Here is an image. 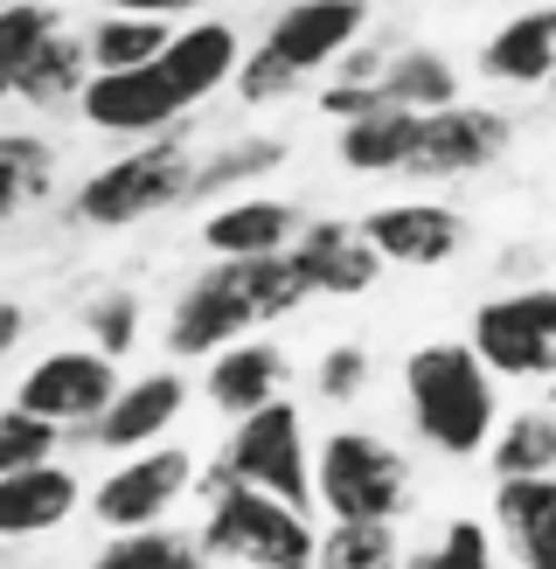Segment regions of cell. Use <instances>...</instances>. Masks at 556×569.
Listing matches in <instances>:
<instances>
[{
  "mask_svg": "<svg viewBox=\"0 0 556 569\" xmlns=\"http://www.w3.org/2000/svg\"><path fill=\"white\" fill-rule=\"evenodd\" d=\"M404 410L410 431L438 459H480L500 423L494 368L473 355V340H425V348L404 355Z\"/></svg>",
  "mask_w": 556,
  "mask_h": 569,
  "instance_id": "obj_1",
  "label": "cell"
},
{
  "mask_svg": "<svg viewBox=\"0 0 556 569\" xmlns=\"http://www.w3.org/2000/svg\"><path fill=\"white\" fill-rule=\"evenodd\" d=\"M195 493H202V556L216 562H244V569H314L320 549V528H314V507H292L265 487H244L230 479V466H209L195 472Z\"/></svg>",
  "mask_w": 556,
  "mask_h": 569,
  "instance_id": "obj_2",
  "label": "cell"
},
{
  "mask_svg": "<svg viewBox=\"0 0 556 569\" xmlns=\"http://www.w3.org/2000/svg\"><path fill=\"white\" fill-rule=\"evenodd\" d=\"M361 28H369V0H292V8L271 21V36L237 63V98L244 104L286 98L299 77L341 63L361 42Z\"/></svg>",
  "mask_w": 556,
  "mask_h": 569,
  "instance_id": "obj_3",
  "label": "cell"
},
{
  "mask_svg": "<svg viewBox=\"0 0 556 569\" xmlns=\"http://www.w3.org/2000/svg\"><path fill=\"white\" fill-rule=\"evenodd\" d=\"M417 472L376 431H327L314 451V507L327 521H404Z\"/></svg>",
  "mask_w": 556,
  "mask_h": 569,
  "instance_id": "obj_4",
  "label": "cell"
},
{
  "mask_svg": "<svg viewBox=\"0 0 556 569\" xmlns=\"http://www.w3.org/2000/svg\"><path fill=\"white\" fill-rule=\"evenodd\" d=\"M188 174H195V153H188V139L167 126L160 139L105 160L98 174H83L77 194H70V209H77L83 230H132V222L188 202Z\"/></svg>",
  "mask_w": 556,
  "mask_h": 569,
  "instance_id": "obj_5",
  "label": "cell"
},
{
  "mask_svg": "<svg viewBox=\"0 0 556 569\" xmlns=\"http://www.w3.org/2000/svg\"><path fill=\"white\" fill-rule=\"evenodd\" d=\"M466 340L494 382H556V284H522L473 306Z\"/></svg>",
  "mask_w": 556,
  "mask_h": 569,
  "instance_id": "obj_6",
  "label": "cell"
},
{
  "mask_svg": "<svg viewBox=\"0 0 556 569\" xmlns=\"http://www.w3.org/2000/svg\"><path fill=\"white\" fill-rule=\"evenodd\" d=\"M188 493H195V451L160 438V445L119 451V466L83 493V507L105 535H126V528H160Z\"/></svg>",
  "mask_w": 556,
  "mask_h": 569,
  "instance_id": "obj_7",
  "label": "cell"
},
{
  "mask_svg": "<svg viewBox=\"0 0 556 569\" xmlns=\"http://www.w3.org/2000/svg\"><path fill=\"white\" fill-rule=\"evenodd\" d=\"M222 466L244 487H265L292 507H314V445H306V417L292 396H271L250 417H237L230 445H222Z\"/></svg>",
  "mask_w": 556,
  "mask_h": 569,
  "instance_id": "obj_8",
  "label": "cell"
},
{
  "mask_svg": "<svg viewBox=\"0 0 556 569\" xmlns=\"http://www.w3.org/2000/svg\"><path fill=\"white\" fill-rule=\"evenodd\" d=\"M258 306L244 292V264L237 258H216L209 271H195L181 284V299L167 306V355L175 361H209L216 348H230V340L258 333Z\"/></svg>",
  "mask_w": 556,
  "mask_h": 569,
  "instance_id": "obj_9",
  "label": "cell"
},
{
  "mask_svg": "<svg viewBox=\"0 0 556 569\" xmlns=\"http://www.w3.org/2000/svg\"><path fill=\"white\" fill-rule=\"evenodd\" d=\"M515 147V119H500L487 104H438L417 119V147L404 174L417 181H459V174H487V167Z\"/></svg>",
  "mask_w": 556,
  "mask_h": 569,
  "instance_id": "obj_10",
  "label": "cell"
},
{
  "mask_svg": "<svg viewBox=\"0 0 556 569\" xmlns=\"http://www.w3.org/2000/svg\"><path fill=\"white\" fill-rule=\"evenodd\" d=\"M111 396H119V361L83 340V348H49V355L21 376L14 403L36 410V417H49V423H63V431H70V423H83V431H91Z\"/></svg>",
  "mask_w": 556,
  "mask_h": 569,
  "instance_id": "obj_11",
  "label": "cell"
},
{
  "mask_svg": "<svg viewBox=\"0 0 556 569\" xmlns=\"http://www.w3.org/2000/svg\"><path fill=\"white\" fill-rule=\"evenodd\" d=\"M77 119L91 132H111V139H147V132H167L188 119L181 91L167 83L160 56L139 70H91V83L77 91Z\"/></svg>",
  "mask_w": 556,
  "mask_h": 569,
  "instance_id": "obj_12",
  "label": "cell"
},
{
  "mask_svg": "<svg viewBox=\"0 0 556 569\" xmlns=\"http://www.w3.org/2000/svg\"><path fill=\"white\" fill-rule=\"evenodd\" d=\"M361 237L376 243L383 264H404V271H438L466 250V216L445 209V202H389L361 216Z\"/></svg>",
  "mask_w": 556,
  "mask_h": 569,
  "instance_id": "obj_13",
  "label": "cell"
},
{
  "mask_svg": "<svg viewBox=\"0 0 556 569\" xmlns=\"http://www.w3.org/2000/svg\"><path fill=\"white\" fill-rule=\"evenodd\" d=\"M292 258H299L306 284H314V299H361V292H369V284L389 271V264L376 258V243L361 237V222H341V216L299 222Z\"/></svg>",
  "mask_w": 556,
  "mask_h": 569,
  "instance_id": "obj_14",
  "label": "cell"
},
{
  "mask_svg": "<svg viewBox=\"0 0 556 569\" xmlns=\"http://www.w3.org/2000/svg\"><path fill=\"white\" fill-rule=\"evenodd\" d=\"M181 410H188V376L181 368H153V376H139V382H119V396H111L105 417L91 423V445H105V451L160 445L181 423Z\"/></svg>",
  "mask_w": 556,
  "mask_h": 569,
  "instance_id": "obj_15",
  "label": "cell"
},
{
  "mask_svg": "<svg viewBox=\"0 0 556 569\" xmlns=\"http://www.w3.org/2000/svg\"><path fill=\"white\" fill-rule=\"evenodd\" d=\"M83 507V479L63 459H36L0 472V542H36V535H56Z\"/></svg>",
  "mask_w": 556,
  "mask_h": 569,
  "instance_id": "obj_16",
  "label": "cell"
},
{
  "mask_svg": "<svg viewBox=\"0 0 556 569\" xmlns=\"http://www.w3.org/2000/svg\"><path fill=\"white\" fill-rule=\"evenodd\" d=\"M292 382V355L278 348V340H230V348H216L202 361V396L222 410V417H250L258 403H271V396H286Z\"/></svg>",
  "mask_w": 556,
  "mask_h": 569,
  "instance_id": "obj_17",
  "label": "cell"
},
{
  "mask_svg": "<svg viewBox=\"0 0 556 569\" xmlns=\"http://www.w3.org/2000/svg\"><path fill=\"white\" fill-rule=\"evenodd\" d=\"M237 63H244V42H237L230 21H195L181 36H167V49H160V70L181 91L188 111L209 104L222 83H237Z\"/></svg>",
  "mask_w": 556,
  "mask_h": 569,
  "instance_id": "obj_18",
  "label": "cell"
},
{
  "mask_svg": "<svg viewBox=\"0 0 556 569\" xmlns=\"http://www.w3.org/2000/svg\"><path fill=\"white\" fill-rule=\"evenodd\" d=\"M494 528L522 569H556V472L494 479Z\"/></svg>",
  "mask_w": 556,
  "mask_h": 569,
  "instance_id": "obj_19",
  "label": "cell"
},
{
  "mask_svg": "<svg viewBox=\"0 0 556 569\" xmlns=\"http://www.w3.org/2000/svg\"><path fill=\"white\" fill-rule=\"evenodd\" d=\"M299 222L306 216L292 202H278V194H244V202H222L202 222V243L216 258H265V250H292Z\"/></svg>",
  "mask_w": 556,
  "mask_h": 569,
  "instance_id": "obj_20",
  "label": "cell"
},
{
  "mask_svg": "<svg viewBox=\"0 0 556 569\" xmlns=\"http://www.w3.org/2000/svg\"><path fill=\"white\" fill-rule=\"evenodd\" d=\"M549 70H556V14L549 8L500 21L480 49V77H494V83H549Z\"/></svg>",
  "mask_w": 556,
  "mask_h": 569,
  "instance_id": "obj_21",
  "label": "cell"
},
{
  "mask_svg": "<svg viewBox=\"0 0 556 569\" xmlns=\"http://www.w3.org/2000/svg\"><path fill=\"white\" fill-rule=\"evenodd\" d=\"M417 119L425 111H404V104H376L361 119L341 126V167L348 174H404L410 167V147H417Z\"/></svg>",
  "mask_w": 556,
  "mask_h": 569,
  "instance_id": "obj_22",
  "label": "cell"
},
{
  "mask_svg": "<svg viewBox=\"0 0 556 569\" xmlns=\"http://www.w3.org/2000/svg\"><path fill=\"white\" fill-rule=\"evenodd\" d=\"M83 83H91V42L70 36V28L56 21L49 36L36 42V56L21 63L14 98H21V104H36V111H56V104H77Z\"/></svg>",
  "mask_w": 556,
  "mask_h": 569,
  "instance_id": "obj_23",
  "label": "cell"
},
{
  "mask_svg": "<svg viewBox=\"0 0 556 569\" xmlns=\"http://www.w3.org/2000/svg\"><path fill=\"white\" fill-rule=\"evenodd\" d=\"M487 472L494 479H536V472H556V410H508L487 438Z\"/></svg>",
  "mask_w": 556,
  "mask_h": 569,
  "instance_id": "obj_24",
  "label": "cell"
},
{
  "mask_svg": "<svg viewBox=\"0 0 556 569\" xmlns=\"http://www.w3.org/2000/svg\"><path fill=\"white\" fill-rule=\"evenodd\" d=\"M383 98L389 104H404V111H438V104H453L459 98V70H453V56H438V49H397V56H383Z\"/></svg>",
  "mask_w": 556,
  "mask_h": 569,
  "instance_id": "obj_25",
  "label": "cell"
},
{
  "mask_svg": "<svg viewBox=\"0 0 556 569\" xmlns=\"http://www.w3.org/2000/svg\"><path fill=\"white\" fill-rule=\"evenodd\" d=\"M83 569H209L202 542L195 535H175V528H126L83 562Z\"/></svg>",
  "mask_w": 556,
  "mask_h": 569,
  "instance_id": "obj_26",
  "label": "cell"
},
{
  "mask_svg": "<svg viewBox=\"0 0 556 569\" xmlns=\"http://www.w3.org/2000/svg\"><path fill=\"white\" fill-rule=\"evenodd\" d=\"M49 174H56V147L36 132H0V222L36 209L49 194Z\"/></svg>",
  "mask_w": 556,
  "mask_h": 569,
  "instance_id": "obj_27",
  "label": "cell"
},
{
  "mask_svg": "<svg viewBox=\"0 0 556 569\" xmlns=\"http://www.w3.org/2000/svg\"><path fill=\"white\" fill-rule=\"evenodd\" d=\"M83 42H91V70H139V63H153V56L167 49V21L105 8L98 28H83Z\"/></svg>",
  "mask_w": 556,
  "mask_h": 569,
  "instance_id": "obj_28",
  "label": "cell"
},
{
  "mask_svg": "<svg viewBox=\"0 0 556 569\" xmlns=\"http://www.w3.org/2000/svg\"><path fill=\"white\" fill-rule=\"evenodd\" d=\"M397 562H404L397 521H327L314 549V569H397Z\"/></svg>",
  "mask_w": 556,
  "mask_h": 569,
  "instance_id": "obj_29",
  "label": "cell"
},
{
  "mask_svg": "<svg viewBox=\"0 0 556 569\" xmlns=\"http://www.w3.org/2000/svg\"><path fill=\"white\" fill-rule=\"evenodd\" d=\"M286 139H230L222 153H209L202 167L188 174V202H202V194H237L244 181L271 174V167H286Z\"/></svg>",
  "mask_w": 556,
  "mask_h": 569,
  "instance_id": "obj_30",
  "label": "cell"
},
{
  "mask_svg": "<svg viewBox=\"0 0 556 569\" xmlns=\"http://www.w3.org/2000/svg\"><path fill=\"white\" fill-rule=\"evenodd\" d=\"M397 569H500L494 562V528L473 521V515H453L431 549H404Z\"/></svg>",
  "mask_w": 556,
  "mask_h": 569,
  "instance_id": "obj_31",
  "label": "cell"
},
{
  "mask_svg": "<svg viewBox=\"0 0 556 569\" xmlns=\"http://www.w3.org/2000/svg\"><path fill=\"white\" fill-rule=\"evenodd\" d=\"M56 28L49 8H36V0H8L0 8V98H14V83H21V63L36 56V42Z\"/></svg>",
  "mask_w": 556,
  "mask_h": 569,
  "instance_id": "obj_32",
  "label": "cell"
},
{
  "mask_svg": "<svg viewBox=\"0 0 556 569\" xmlns=\"http://www.w3.org/2000/svg\"><path fill=\"white\" fill-rule=\"evenodd\" d=\"M369 376H376L369 348H361V340H334L320 355V368H314V389L327 403H361V396H369Z\"/></svg>",
  "mask_w": 556,
  "mask_h": 569,
  "instance_id": "obj_33",
  "label": "cell"
},
{
  "mask_svg": "<svg viewBox=\"0 0 556 569\" xmlns=\"http://www.w3.org/2000/svg\"><path fill=\"white\" fill-rule=\"evenodd\" d=\"M83 333H91V348H105L111 361H126L132 340H139V299L132 292H98L83 306Z\"/></svg>",
  "mask_w": 556,
  "mask_h": 569,
  "instance_id": "obj_34",
  "label": "cell"
},
{
  "mask_svg": "<svg viewBox=\"0 0 556 569\" xmlns=\"http://www.w3.org/2000/svg\"><path fill=\"white\" fill-rule=\"evenodd\" d=\"M56 431L63 423H49L36 410H0V472H14V466H36V459H56Z\"/></svg>",
  "mask_w": 556,
  "mask_h": 569,
  "instance_id": "obj_35",
  "label": "cell"
},
{
  "mask_svg": "<svg viewBox=\"0 0 556 569\" xmlns=\"http://www.w3.org/2000/svg\"><path fill=\"white\" fill-rule=\"evenodd\" d=\"M383 104V83L376 77H348V83H327V91H320V111H327V119H361V111H376Z\"/></svg>",
  "mask_w": 556,
  "mask_h": 569,
  "instance_id": "obj_36",
  "label": "cell"
},
{
  "mask_svg": "<svg viewBox=\"0 0 556 569\" xmlns=\"http://www.w3.org/2000/svg\"><path fill=\"white\" fill-rule=\"evenodd\" d=\"M105 8H119V14H160V21H181L195 8H209V0H105Z\"/></svg>",
  "mask_w": 556,
  "mask_h": 569,
  "instance_id": "obj_37",
  "label": "cell"
},
{
  "mask_svg": "<svg viewBox=\"0 0 556 569\" xmlns=\"http://www.w3.org/2000/svg\"><path fill=\"white\" fill-rule=\"evenodd\" d=\"M21 333H28V306L0 292V361H8V355L21 348Z\"/></svg>",
  "mask_w": 556,
  "mask_h": 569,
  "instance_id": "obj_38",
  "label": "cell"
},
{
  "mask_svg": "<svg viewBox=\"0 0 556 569\" xmlns=\"http://www.w3.org/2000/svg\"><path fill=\"white\" fill-rule=\"evenodd\" d=\"M0 8H8V0H0Z\"/></svg>",
  "mask_w": 556,
  "mask_h": 569,
  "instance_id": "obj_39",
  "label": "cell"
}]
</instances>
